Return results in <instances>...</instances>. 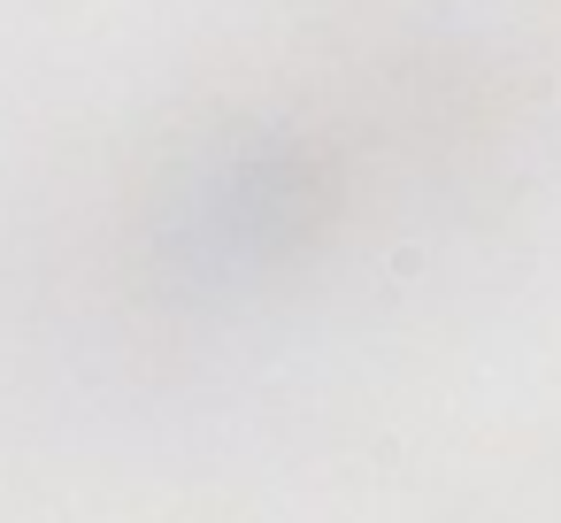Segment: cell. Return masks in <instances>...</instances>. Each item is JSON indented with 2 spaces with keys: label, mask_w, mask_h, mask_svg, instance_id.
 Wrapping results in <instances>:
<instances>
[{
  "label": "cell",
  "mask_w": 561,
  "mask_h": 523,
  "mask_svg": "<svg viewBox=\"0 0 561 523\" xmlns=\"http://www.w3.org/2000/svg\"><path fill=\"white\" fill-rule=\"evenodd\" d=\"M415 109H385V70H270L154 132L108 193L101 270L124 323L239 331L316 293L400 185Z\"/></svg>",
  "instance_id": "obj_1"
}]
</instances>
